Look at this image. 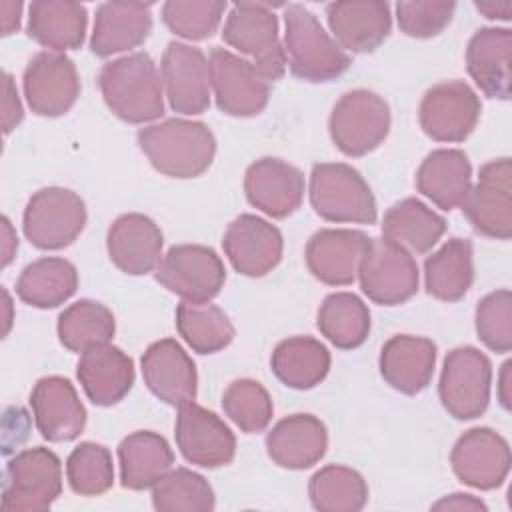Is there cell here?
Returning a JSON list of instances; mask_svg holds the SVG:
<instances>
[{"label":"cell","instance_id":"6da1fadb","mask_svg":"<svg viewBox=\"0 0 512 512\" xmlns=\"http://www.w3.org/2000/svg\"><path fill=\"white\" fill-rule=\"evenodd\" d=\"M98 86L110 112L128 124H144L164 114L160 72L146 52H132L106 62Z\"/></svg>","mask_w":512,"mask_h":512},{"label":"cell","instance_id":"7a4b0ae2","mask_svg":"<svg viewBox=\"0 0 512 512\" xmlns=\"http://www.w3.org/2000/svg\"><path fill=\"white\" fill-rule=\"evenodd\" d=\"M138 146L164 176L186 180L204 174L216 154V138L204 122L168 118L138 130Z\"/></svg>","mask_w":512,"mask_h":512},{"label":"cell","instance_id":"3957f363","mask_svg":"<svg viewBox=\"0 0 512 512\" xmlns=\"http://www.w3.org/2000/svg\"><path fill=\"white\" fill-rule=\"evenodd\" d=\"M284 54L290 72L304 82H330L350 68V56L302 4L284 8Z\"/></svg>","mask_w":512,"mask_h":512},{"label":"cell","instance_id":"277c9868","mask_svg":"<svg viewBox=\"0 0 512 512\" xmlns=\"http://www.w3.org/2000/svg\"><path fill=\"white\" fill-rule=\"evenodd\" d=\"M310 204L328 222L374 224L378 208L368 182L344 162H320L310 172Z\"/></svg>","mask_w":512,"mask_h":512},{"label":"cell","instance_id":"5b68a950","mask_svg":"<svg viewBox=\"0 0 512 512\" xmlns=\"http://www.w3.org/2000/svg\"><path fill=\"white\" fill-rule=\"evenodd\" d=\"M222 40L240 54L250 56L260 76L274 84L284 76L286 54L278 40V18L268 2H238L230 8Z\"/></svg>","mask_w":512,"mask_h":512},{"label":"cell","instance_id":"8992f818","mask_svg":"<svg viewBox=\"0 0 512 512\" xmlns=\"http://www.w3.org/2000/svg\"><path fill=\"white\" fill-rule=\"evenodd\" d=\"M60 492V458L44 446L26 448L6 464L0 508L4 512H42L54 504Z\"/></svg>","mask_w":512,"mask_h":512},{"label":"cell","instance_id":"52a82bcc","mask_svg":"<svg viewBox=\"0 0 512 512\" xmlns=\"http://www.w3.org/2000/svg\"><path fill=\"white\" fill-rule=\"evenodd\" d=\"M334 146L352 158L376 150L390 132V106L372 90L356 88L340 96L328 120Z\"/></svg>","mask_w":512,"mask_h":512},{"label":"cell","instance_id":"ba28073f","mask_svg":"<svg viewBox=\"0 0 512 512\" xmlns=\"http://www.w3.org/2000/svg\"><path fill=\"white\" fill-rule=\"evenodd\" d=\"M84 226V200L76 192L60 186H48L32 194L22 216L26 240L40 250L70 246Z\"/></svg>","mask_w":512,"mask_h":512},{"label":"cell","instance_id":"9c48e42d","mask_svg":"<svg viewBox=\"0 0 512 512\" xmlns=\"http://www.w3.org/2000/svg\"><path fill=\"white\" fill-rule=\"evenodd\" d=\"M492 364L474 346H458L444 358L438 396L444 410L456 420H472L484 414L490 402Z\"/></svg>","mask_w":512,"mask_h":512},{"label":"cell","instance_id":"30bf717a","mask_svg":"<svg viewBox=\"0 0 512 512\" xmlns=\"http://www.w3.org/2000/svg\"><path fill=\"white\" fill-rule=\"evenodd\" d=\"M156 280L188 302H210L226 282L220 256L202 244H176L160 260Z\"/></svg>","mask_w":512,"mask_h":512},{"label":"cell","instance_id":"8fae6325","mask_svg":"<svg viewBox=\"0 0 512 512\" xmlns=\"http://www.w3.org/2000/svg\"><path fill=\"white\" fill-rule=\"evenodd\" d=\"M210 86L220 112L236 118L258 116L270 100V84L254 64L226 48H212Z\"/></svg>","mask_w":512,"mask_h":512},{"label":"cell","instance_id":"7c38bea8","mask_svg":"<svg viewBox=\"0 0 512 512\" xmlns=\"http://www.w3.org/2000/svg\"><path fill=\"white\" fill-rule=\"evenodd\" d=\"M478 94L464 80H444L422 96L418 120L424 134L436 142H464L480 120Z\"/></svg>","mask_w":512,"mask_h":512},{"label":"cell","instance_id":"4fadbf2b","mask_svg":"<svg viewBox=\"0 0 512 512\" xmlns=\"http://www.w3.org/2000/svg\"><path fill=\"white\" fill-rule=\"evenodd\" d=\"M472 228L488 238L510 240L512 236V162L498 158L486 162L478 182L470 186L460 204Z\"/></svg>","mask_w":512,"mask_h":512},{"label":"cell","instance_id":"5bb4252c","mask_svg":"<svg viewBox=\"0 0 512 512\" xmlns=\"http://www.w3.org/2000/svg\"><path fill=\"white\" fill-rule=\"evenodd\" d=\"M418 278V264L410 252L386 238L370 240L358 280L372 302L382 306L404 304L418 292Z\"/></svg>","mask_w":512,"mask_h":512},{"label":"cell","instance_id":"9a60e30c","mask_svg":"<svg viewBox=\"0 0 512 512\" xmlns=\"http://www.w3.org/2000/svg\"><path fill=\"white\" fill-rule=\"evenodd\" d=\"M22 86L30 110L46 118L66 114L80 96V78L74 62L66 54L52 50L38 52L26 64Z\"/></svg>","mask_w":512,"mask_h":512},{"label":"cell","instance_id":"2e32d148","mask_svg":"<svg viewBox=\"0 0 512 512\" xmlns=\"http://www.w3.org/2000/svg\"><path fill=\"white\" fill-rule=\"evenodd\" d=\"M174 436L180 454L194 466L212 470L234 460L236 438L232 430L218 414L194 402L178 408Z\"/></svg>","mask_w":512,"mask_h":512},{"label":"cell","instance_id":"e0dca14e","mask_svg":"<svg viewBox=\"0 0 512 512\" xmlns=\"http://www.w3.org/2000/svg\"><path fill=\"white\" fill-rule=\"evenodd\" d=\"M160 78L170 108L184 116L210 106V66L204 52L184 42H170L162 54Z\"/></svg>","mask_w":512,"mask_h":512},{"label":"cell","instance_id":"ac0fdd59","mask_svg":"<svg viewBox=\"0 0 512 512\" xmlns=\"http://www.w3.org/2000/svg\"><path fill=\"white\" fill-rule=\"evenodd\" d=\"M450 464L462 484L494 490L510 472V446L492 428H470L456 440Z\"/></svg>","mask_w":512,"mask_h":512},{"label":"cell","instance_id":"d6986e66","mask_svg":"<svg viewBox=\"0 0 512 512\" xmlns=\"http://www.w3.org/2000/svg\"><path fill=\"white\" fill-rule=\"evenodd\" d=\"M222 248L236 272L260 278L280 264L284 240L282 232L268 220L254 214H240L228 224Z\"/></svg>","mask_w":512,"mask_h":512},{"label":"cell","instance_id":"ffe728a7","mask_svg":"<svg viewBox=\"0 0 512 512\" xmlns=\"http://www.w3.org/2000/svg\"><path fill=\"white\" fill-rule=\"evenodd\" d=\"M370 240L364 232L350 228L318 230L306 244V266L314 278L328 286H348L358 278Z\"/></svg>","mask_w":512,"mask_h":512},{"label":"cell","instance_id":"44dd1931","mask_svg":"<svg viewBox=\"0 0 512 512\" xmlns=\"http://www.w3.org/2000/svg\"><path fill=\"white\" fill-rule=\"evenodd\" d=\"M144 384L162 402L184 406L194 402L198 374L194 360L174 338L152 342L140 358Z\"/></svg>","mask_w":512,"mask_h":512},{"label":"cell","instance_id":"7402d4cb","mask_svg":"<svg viewBox=\"0 0 512 512\" xmlns=\"http://www.w3.org/2000/svg\"><path fill=\"white\" fill-rule=\"evenodd\" d=\"M34 422L48 442H70L86 426V408L72 382L64 376H44L30 392Z\"/></svg>","mask_w":512,"mask_h":512},{"label":"cell","instance_id":"603a6c76","mask_svg":"<svg viewBox=\"0 0 512 512\" xmlns=\"http://www.w3.org/2000/svg\"><path fill=\"white\" fill-rule=\"evenodd\" d=\"M244 192L254 208L272 218H286L302 204L304 174L280 158L266 156L246 168Z\"/></svg>","mask_w":512,"mask_h":512},{"label":"cell","instance_id":"cb8c5ba5","mask_svg":"<svg viewBox=\"0 0 512 512\" xmlns=\"http://www.w3.org/2000/svg\"><path fill=\"white\" fill-rule=\"evenodd\" d=\"M326 20L338 46L356 54L374 52L392 30L390 4L382 0L332 2Z\"/></svg>","mask_w":512,"mask_h":512},{"label":"cell","instance_id":"d4e9b609","mask_svg":"<svg viewBox=\"0 0 512 512\" xmlns=\"http://www.w3.org/2000/svg\"><path fill=\"white\" fill-rule=\"evenodd\" d=\"M164 236L158 224L138 212L118 216L106 234L112 264L130 276H142L158 268Z\"/></svg>","mask_w":512,"mask_h":512},{"label":"cell","instance_id":"484cf974","mask_svg":"<svg viewBox=\"0 0 512 512\" xmlns=\"http://www.w3.org/2000/svg\"><path fill=\"white\" fill-rule=\"evenodd\" d=\"M76 376L90 402L114 406L134 384V362L126 352L108 342L82 352Z\"/></svg>","mask_w":512,"mask_h":512},{"label":"cell","instance_id":"4316f807","mask_svg":"<svg viewBox=\"0 0 512 512\" xmlns=\"http://www.w3.org/2000/svg\"><path fill=\"white\" fill-rule=\"evenodd\" d=\"M380 374L394 390L414 396L422 392L434 374L436 344L424 336L396 334L380 350Z\"/></svg>","mask_w":512,"mask_h":512},{"label":"cell","instance_id":"83f0119b","mask_svg":"<svg viewBox=\"0 0 512 512\" xmlns=\"http://www.w3.org/2000/svg\"><path fill=\"white\" fill-rule=\"evenodd\" d=\"M328 432L312 414H292L274 424L266 434V452L274 464L288 470H306L322 460Z\"/></svg>","mask_w":512,"mask_h":512},{"label":"cell","instance_id":"f1b7e54d","mask_svg":"<svg viewBox=\"0 0 512 512\" xmlns=\"http://www.w3.org/2000/svg\"><path fill=\"white\" fill-rule=\"evenodd\" d=\"M152 4L144 2H104L96 8L90 50L108 58L118 52L138 48L152 30Z\"/></svg>","mask_w":512,"mask_h":512},{"label":"cell","instance_id":"f546056e","mask_svg":"<svg viewBox=\"0 0 512 512\" xmlns=\"http://www.w3.org/2000/svg\"><path fill=\"white\" fill-rule=\"evenodd\" d=\"M510 52L512 30L508 28H480L468 42V74L488 98H510Z\"/></svg>","mask_w":512,"mask_h":512},{"label":"cell","instance_id":"4dcf8cb0","mask_svg":"<svg viewBox=\"0 0 512 512\" xmlns=\"http://www.w3.org/2000/svg\"><path fill=\"white\" fill-rule=\"evenodd\" d=\"M88 26L86 6L72 0H34L28 6L26 32L40 46L62 52L82 46Z\"/></svg>","mask_w":512,"mask_h":512},{"label":"cell","instance_id":"1f68e13d","mask_svg":"<svg viewBox=\"0 0 512 512\" xmlns=\"http://www.w3.org/2000/svg\"><path fill=\"white\" fill-rule=\"evenodd\" d=\"M472 186V166L458 148L432 150L416 172V190L438 208L452 210L462 204Z\"/></svg>","mask_w":512,"mask_h":512},{"label":"cell","instance_id":"d6a6232c","mask_svg":"<svg viewBox=\"0 0 512 512\" xmlns=\"http://www.w3.org/2000/svg\"><path fill=\"white\" fill-rule=\"evenodd\" d=\"M120 484L128 490L152 488L174 464V452L164 436L136 430L118 444Z\"/></svg>","mask_w":512,"mask_h":512},{"label":"cell","instance_id":"836d02e7","mask_svg":"<svg viewBox=\"0 0 512 512\" xmlns=\"http://www.w3.org/2000/svg\"><path fill=\"white\" fill-rule=\"evenodd\" d=\"M444 232L446 220L418 198L392 204L382 218L384 238L410 254L428 252Z\"/></svg>","mask_w":512,"mask_h":512},{"label":"cell","instance_id":"e575fe53","mask_svg":"<svg viewBox=\"0 0 512 512\" xmlns=\"http://www.w3.org/2000/svg\"><path fill=\"white\" fill-rule=\"evenodd\" d=\"M270 368L284 386L310 390L328 376L330 352L312 336H290L276 344Z\"/></svg>","mask_w":512,"mask_h":512},{"label":"cell","instance_id":"d590c367","mask_svg":"<svg viewBox=\"0 0 512 512\" xmlns=\"http://www.w3.org/2000/svg\"><path fill=\"white\" fill-rule=\"evenodd\" d=\"M78 288V270L76 266L58 256H44L28 264L18 280L16 294L18 298L32 308H56L74 296Z\"/></svg>","mask_w":512,"mask_h":512},{"label":"cell","instance_id":"8d00e7d4","mask_svg":"<svg viewBox=\"0 0 512 512\" xmlns=\"http://www.w3.org/2000/svg\"><path fill=\"white\" fill-rule=\"evenodd\" d=\"M474 252L466 238H450L424 260V284L430 296L456 302L474 282Z\"/></svg>","mask_w":512,"mask_h":512},{"label":"cell","instance_id":"74e56055","mask_svg":"<svg viewBox=\"0 0 512 512\" xmlns=\"http://www.w3.org/2000/svg\"><path fill=\"white\" fill-rule=\"evenodd\" d=\"M316 326L336 348L354 350L368 338L370 310L356 294L334 292L320 304Z\"/></svg>","mask_w":512,"mask_h":512},{"label":"cell","instance_id":"f35d334b","mask_svg":"<svg viewBox=\"0 0 512 512\" xmlns=\"http://www.w3.org/2000/svg\"><path fill=\"white\" fill-rule=\"evenodd\" d=\"M176 330L198 354H214L230 346L236 330L222 308L210 302L182 300L176 308Z\"/></svg>","mask_w":512,"mask_h":512},{"label":"cell","instance_id":"ab89813d","mask_svg":"<svg viewBox=\"0 0 512 512\" xmlns=\"http://www.w3.org/2000/svg\"><path fill=\"white\" fill-rule=\"evenodd\" d=\"M310 504L320 512H358L368 502V486L360 472L328 464L308 482Z\"/></svg>","mask_w":512,"mask_h":512},{"label":"cell","instance_id":"60d3db41","mask_svg":"<svg viewBox=\"0 0 512 512\" xmlns=\"http://www.w3.org/2000/svg\"><path fill=\"white\" fill-rule=\"evenodd\" d=\"M58 340L70 352L108 344L116 332L112 312L96 300H78L58 316Z\"/></svg>","mask_w":512,"mask_h":512},{"label":"cell","instance_id":"b9f144b4","mask_svg":"<svg viewBox=\"0 0 512 512\" xmlns=\"http://www.w3.org/2000/svg\"><path fill=\"white\" fill-rule=\"evenodd\" d=\"M152 506L160 512H208L216 500L204 476L188 468H170L152 486Z\"/></svg>","mask_w":512,"mask_h":512},{"label":"cell","instance_id":"7bdbcfd3","mask_svg":"<svg viewBox=\"0 0 512 512\" xmlns=\"http://www.w3.org/2000/svg\"><path fill=\"white\" fill-rule=\"evenodd\" d=\"M224 414L248 434L262 432L272 420L274 404L268 390L250 378H240L228 384L222 394Z\"/></svg>","mask_w":512,"mask_h":512},{"label":"cell","instance_id":"ee69618b","mask_svg":"<svg viewBox=\"0 0 512 512\" xmlns=\"http://www.w3.org/2000/svg\"><path fill=\"white\" fill-rule=\"evenodd\" d=\"M66 480L80 496H100L114 484L112 456L106 446L80 442L66 460Z\"/></svg>","mask_w":512,"mask_h":512},{"label":"cell","instance_id":"f6af8a7d","mask_svg":"<svg viewBox=\"0 0 512 512\" xmlns=\"http://www.w3.org/2000/svg\"><path fill=\"white\" fill-rule=\"evenodd\" d=\"M224 10L226 2L218 0H168L162 6V20L184 40H204L218 30Z\"/></svg>","mask_w":512,"mask_h":512},{"label":"cell","instance_id":"bcb514c9","mask_svg":"<svg viewBox=\"0 0 512 512\" xmlns=\"http://www.w3.org/2000/svg\"><path fill=\"white\" fill-rule=\"evenodd\" d=\"M474 326L482 344L492 352L512 350V294L508 288L490 292L478 302Z\"/></svg>","mask_w":512,"mask_h":512},{"label":"cell","instance_id":"7dc6e473","mask_svg":"<svg viewBox=\"0 0 512 512\" xmlns=\"http://www.w3.org/2000/svg\"><path fill=\"white\" fill-rule=\"evenodd\" d=\"M454 10L452 0H412L396 4V18L406 36L432 38L452 22Z\"/></svg>","mask_w":512,"mask_h":512},{"label":"cell","instance_id":"c3c4849f","mask_svg":"<svg viewBox=\"0 0 512 512\" xmlns=\"http://www.w3.org/2000/svg\"><path fill=\"white\" fill-rule=\"evenodd\" d=\"M2 130L4 134H10L24 118V110L20 104V96L16 90V84L12 76L4 74V98H2Z\"/></svg>","mask_w":512,"mask_h":512},{"label":"cell","instance_id":"681fc988","mask_svg":"<svg viewBox=\"0 0 512 512\" xmlns=\"http://www.w3.org/2000/svg\"><path fill=\"white\" fill-rule=\"evenodd\" d=\"M432 508L434 510H486V504L472 494L456 492L438 500Z\"/></svg>","mask_w":512,"mask_h":512},{"label":"cell","instance_id":"f907efd6","mask_svg":"<svg viewBox=\"0 0 512 512\" xmlns=\"http://www.w3.org/2000/svg\"><path fill=\"white\" fill-rule=\"evenodd\" d=\"M498 402L504 410L512 408V362L510 360L502 364V370L498 376Z\"/></svg>","mask_w":512,"mask_h":512},{"label":"cell","instance_id":"816d5d0a","mask_svg":"<svg viewBox=\"0 0 512 512\" xmlns=\"http://www.w3.org/2000/svg\"><path fill=\"white\" fill-rule=\"evenodd\" d=\"M2 34L8 36L20 28V14H22V4L20 2H2Z\"/></svg>","mask_w":512,"mask_h":512},{"label":"cell","instance_id":"f5cc1de1","mask_svg":"<svg viewBox=\"0 0 512 512\" xmlns=\"http://www.w3.org/2000/svg\"><path fill=\"white\" fill-rule=\"evenodd\" d=\"M16 250H18L16 232L10 224V220L6 216H2V268H6L10 264Z\"/></svg>","mask_w":512,"mask_h":512},{"label":"cell","instance_id":"db71d44e","mask_svg":"<svg viewBox=\"0 0 512 512\" xmlns=\"http://www.w3.org/2000/svg\"><path fill=\"white\" fill-rule=\"evenodd\" d=\"M478 12H482L490 20H510L512 16V2H476Z\"/></svg>","mask_w":512,"mask_h":512},{"label":"cell","instance_id":"11a10c76","mask_svg":"<svg viewBox=\"0 0 512 512\" xmlns=\"http://www.w3.org/2000/svg\"><path fill=\"white\" fill-rule=\"evenodd\" d=\"M4 294V306H6V318H4V334H8V328H10V296L6 290H2Z\"/></svg>","mask_w":512,"mask_h":512}]
</instances>
